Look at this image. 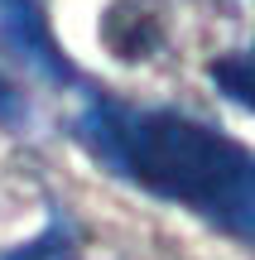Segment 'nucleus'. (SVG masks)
I'll use <instances>...</instances> for the list:
<instances>
[{
  "label": "nucleus",
  "instance_id": "obj_6",
  "mask_svg": "<svg viewBox=\"0 0 255 260\" xmlns=\"http://www.w3.org/2000/svg\"><path fill=\"white\" fill-rule=\"evenodd\" d=\"M246 53H250V58H255V44H250V48H246Z\"/></svg>",
  "mask_w": 255,
  "mask_h": 260
},
{
  "label": "nucleus",
  "instance_id": "obj_4",
  "mask_svg": "<svg viewBox=\"0 0 255 260\" xmlns=\"http://www.w3.org/2000/svg\"><path fill=\"white\" fill-rule=\"evenodd\" d=\"M0 260H82V255H77V241H72V232H67L63 222H48L34 241L5 251Z\"/></svg>",
  "mask_w": 255,
  "mask_h": 260
},
{
  "label": "nucleus",
  "instance_id": "obj_1",
  "mask_svg": "<svg viewBox=\"0 0 255 260\" xmlns=\"http://www.w3.org/2000/svg\"><path fill=\"white\" fill-rule=\"evenodd\" d=\"M72 135L144 193L178 203L255 251V149L227 130L169 106H125L92 96Z\"/></svg>",
  "mask_w": 255,
  "mask_h": 260
},
{
  "label": "nucleus",
  "instance_id": "obj_2",
  "mask_svg": "<svg viewBox=\"0 0 255 260\" xmlns=\"http://www.w3.org/2000/svg\"><path fill=\"white\" fill-rule=\"evenodd\" d=\"M0 53L19 58L24 68H34L39 77L58 87H77V68L58 53L53 29L44 19V5L39 0H0Z\"/></svg>",
  "mask_w": 255,
  "mask_h": 260
},
{
  "label": "nucleus",
  "instance_id": "obj_3",
  "mask_svg": "<svg viewBox=\"0 0 255 260\" xmlns=\"http://www.w3.org/2000/svg\"><path fill=\"white\" fill-rule=\"evenodd\" d=\"M207 73H212V82H217L222 92L231 96V102H241L246 111H255V58H250V53L217 58Z\"/></svg>",
  "mask_w": 255,
  "mask_h": 260
},
{
  "label": "nucleus",
  "instance_id": "obj_5",
  "mask_svg": "<svg viewBox=\"0 0 255 260\" xmlns=\"http://www.w3.org/2000/svg\"><path fill=\"white\" fill-rule=\"evenodd\" d=\"M0 121H5V125H19V121H24V102H19L15 82H10L5 73H0Z\"/></svg>",
  "mask_w": 255,
  "mask_h": 260
}]
</instances>
